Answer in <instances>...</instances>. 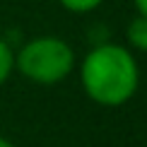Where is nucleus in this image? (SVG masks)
<instances>
[{
	"mask_svg": "<svg viewBox=\"0 0 147 147\" xmlns=\"http://www.w3.org/2000/svg\"><path fill=\"white\" fill-rule=\"evenodd\" d=\"M60 7L65 12H72V15H87V12H94L96 7H101L104 0H58Z\"/></svg>",
	"mask_w": 147,
	"mask_h": 147,
	"instance_id": "obj_5",
	"label": "nucleus"
},
{
	"mask_svg": "<svg viewBox=\"0 0 147 147\" xmlns=\"http://www.w3.org/2000/svg\"><path fill=\"white\" fill-rule=\"evenodd\" d=\"M15 70L34 84H58L75 70V51L60 36H34L15 51Z\"/></svg>",
	"mask_w": 147,
	"mask_h": 147,
	"instance_id": "obj_2",
	"label": "nucleus"
},
{
	"mask_svg": "<svg viewBox=\"0 0 147 147\" xmlns=\"http://www.w3.org/2000/svg\"><path fill=\"white\" fill-rule=\"evenodd\" d=\"M133 5H135L138 15H145L147 17V0H133Z\"/></svg>",
	"mask_w": 147,
	"mask_h": 147,
	"instance_id": "obj_6",
	"label": "nucleus"
},
{
	"mask_svg": "<svg viewBox=\"0 0 147 147\" xmlns=\"http://www.w3.org/2000/svg\"><path fill=\"white\" fill-rule=\"evenodd\" d=\"M0 147H17V145L12 142V140H7V138H3V135H0Z\"/></svg>",
	"mask_w": 147,
	"mask_h": 147,
	"instance_id": "obj_7",
	"label": "nucleus"
},
{
	"mask_svg": "<svg viewBox=\"0 0 147 147\" xmlns=\"http://www.w3.org/2000/svg\"><path fill=\"white\" fill-rule=\"evenodd\" d=\"M77 72L84 94L106 109L128 104L140 87V65L133 51L111 41L92 46Z\"/></svg>",
	"mask_w": 147,
	"mask_h": 147,
	"instance_id": "obj_1",
	"label": "nucleus"
},
{
	"mask_svg": "<svg viewBox=\"0 0 147 147\" xmlns=\"http://www.w3.org/2000/svg\"><path fill=\"white\" fill-rule=\"evenodd\" d=\"M15 72V51L7 41L0 36V87L10 80V75Z\"/></svg>",
	"mask_w": 147,
	"mask_h": 147,
	"instance_id": "obj_4",
	"label": "nucleus"
},
{
	"mask_svg": "<svg viewBox=\"0 0 147 147\" xmlns=\"http://www.w3.org/2000/svg\"><path fill=\"white\" fill-rule=\"evenodd\" d=\"M128 44H130L135 51H142L147 53V17L145 15H135L133 22L128 24Z\"/></svg>",
	"mask_w": 147,
	"mask_h": 147,
	"instance_id": "obj_3",
	"label": "nucleus"
}]
</instances>
